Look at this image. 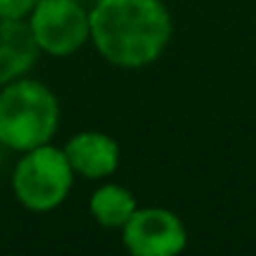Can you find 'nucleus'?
<instances>
[{
    "label": "nucleus",
    "mask_w": 256,
    "mask_h": 256,
    "mask_svg": "<svg viewBox=\"0 0 256 256\" xmlns=\"http://www.w3.org/2000/svg\"><path fill=\"white\" fill-rule=\"evenodd\" d=\"M174 20L161 0H98L90 10V40L118 68H146L171 43Z\"/></svg>",
    "instance_id": "nucleus-1"
},
{
    "label": "nucleus",
    "mask_w": 256,
    "mask_h": 256,
    "mask_svg": "<svg viewBox=\"0 0 256 256\" xmlns=\"http://www.w3.org/2000/svg\"><path fill=\"white\" fill-rule=\"evenodd\" d=\"M60 126L56 93L33 78H16L0 93V141L10 151H30L50 144Z\"/></svg>",
    "instance_id": "nucleus-2"
},
{
    "label": "nucleus",
    "mask_w": 256,
    "mask_h": 256,
    "mask_svg": "<svg viewBox=\"0 0 256 256\" xmlns=\"http://www.w3.org/2000/svg\"><path fill=\"white\" fill-rule=\"evenodd\" d=\"M73 178L76 171L66 151L43 144L20 156V161L13 168L10 186L20 206L36 214H46L58 208L68 198Z\"/></svg>",
    "instance_id": "nucleus-3"
},
{
    "label": "nucleus",
    "mask_w": 256,
    "mask_h": 256,
    "mask_svg": "<svg viewBox=\"0 0 256 256\" xmlns=\"http://www.w3.org/2000/svg\"><path fill=\"white\" fill-rule=\"evenodd\" d=\"M28 26L38 48L56 58L73 56L90 40V10L80 0H38Z\"/></svg>",
    "instance_id": "nucleus-4"
},
{
    "label": "nucleus",
    "mask_w": 256,
    "mask_h": 256,
    "mask_svg": "<svg viewBox=\"0 0 256 256\" xmlns=\"http://www.w3.org/2000/svg\"><path fill=\"white\" fill-rule=\"evenodd\" d=\"M186 241L184 221L161 206L136 208L123 224V246L134 256H174L186 248Z\"/></svg>",
    "instance_id": "nucleus-5"
},
{
    "label": "nucleus",
    "mask_w": 256,
    "mask_h": 256,
    "mask_svg": "<svg viewBox=\"0 0 256 256\" xmlns=\"http://www.w3.org/2000/svg\"><path fill=\"white\" fill-rule=\"evenodd\" d=\"M63 151H66L73 171L88 181H98V178L116 174V168L120 164V148H118L116 138H110L108 134H100V131L76 134L66 144Z\"/></svg>",
    "instance_id": "nucleus-6"
},
{
    "label": "nucleus",
    "mask_w": 256,
    "mask_h": 256,
    "mask_svg": "<svg viewBox=\"0 0 256 256\" xmlns=\"http://www.w3.org/2000/svg\"><path fill=\"white\" fill-rule=\"evenodd\" d=\"M38 53L28 20L0 18V86L23 78L36 66Z\"/></svg>",
    "instance_id": "nucleus-7"
},
{
    "label": "nucleus",
    "mask_w": 256,
    "mask_h": 256,
    "mask_svg": "<svg viewBox=\"0 0 256 256\" xmlns=\"http://www.w3.org/2000/svg\"><path fill=\"white\" fill-rule=\"evenodd\" d=\"M88 208H90V216L103 228H123V224L134 216L138 204H136V196L126 186L106 184L93 191Z\"/></svg>",
    "instance_id": "nucleus-8"
},
{
    "label": "nucleus",
    "mask_w": 256,
    "mask_h": 256,
    "mask_svg": "<svg viewBox=\"0 0 256 256\" xmlns=\"http://www.w3.org/2000/svg\"><path fill=\"white\" fill-rule=\"evenodd\" d=\"M38 0H0V18L10 20H28Z\"/></svg>",
    "instance_id": "nucleus-9"
},
{
    "label": "nucleus",
    "mask_w": 256,
    "mask_h": 256,
    "mask_svg": "<svg viewBox=\"0 0 256 256\" xmlns=\"http://www.w3.org/2000/svg\"><path fill=\"white\" fill-rule=\"evenodd\" d=\"M3 148H6V146H3V141H0V151H3Z\"/></svg>",
    "instance_id": "nucleus-10"
}]
</instances>
